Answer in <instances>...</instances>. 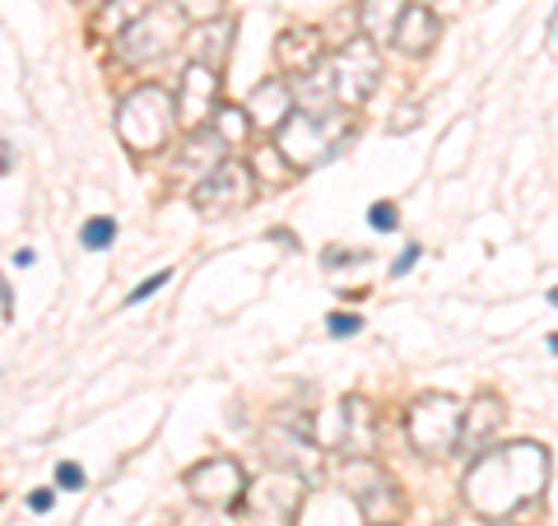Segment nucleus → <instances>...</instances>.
<instances>
[{
    "label": "nucleus",
    "mask_w": 558,
    "mask_h": 526,
    "mask_svg": "<svg viewBox=\"0 0 558 526\" xmlns=\"http://www.w3.org/2000/svg\"><path fill=\"white\" fill-rule=\"evenodd\" d=\"M57 489H65V494L84 489V470H80L75 462H61V466H57Z\"/></svg>",
    "instance_id": "nucleus-29"
},
{
    "label": "nucleus",
    "mask_w": 558,
    "mask_h": 526,
    "mask_svg": "<svg viewBox=\"0 0 558 526\" xmlns=\"http://www.w3.org/2000/svg\"><path fill=\"white\" fill-rule=\"evenodd\" d=\"M414 5H424V10H433L442 20V14H451V10H461V0H414Z\"/></svg>",
    "instance_id": "nucleus-32"
},
{
    "label": "nucleus",
    "mask_w": 558,
    "mask_h": 526,
    "mask_svg": "<svg viewBox=\"0 0 558 526\" xmlns=\"http://www.w3.org/2000/svg\"><path fill=\"white\" fill-rule=\"evenodd\" d=\"M182 43H186V20L168 0H149L112 38V57L121 65H149V61H163L168 51H178Z\"/></svg>",
    "instance_id": "nucleus-4"
},
{
    "label": "nucleus",
    "mask_w": 558,
    "mask_h": 526,
    "mask_svg": "<svg viewBox=\"0 0 558 526\" xmlns=\"http://www.w3.org/2000/svg\"><path fill=\"white\" fill-rule=\"evenodd\" d=\"M266 447H270V457L293 470V476H303L307 485H317L322 480V470H326V457H322V447H317V438H312V425L307 419H279V425L266 433Z\"/></svg>",
    "instance_id": "nucleus-11"
},
{
    "label": "nucleus",
    "mask_w": 558,
    "mask_h": 526,
    "mask_svg": "<svg viewBox=\"0 0 558 526\" xmlns=\"http://www.w3.org/2000/svg\"><path fill=\"white\" fill-rule=\"evenodd\" d=\"M0 312H5V318H14V303H10V285H5V279H0Z\"/></svg>",
    "instance_id": "nucleus-34"
},
{
    "label": "nucleus",
    "mask_w": 558,
    "mask_h": 526,
    "mask_svg": "<svg viewBox=\"0 0 558 526\" xmlns=\"http://www.w3.org/2000/svg\"><path fill=\"white\" fill-rule=\"evenodd\" d=\"M410 0H363L359 5V33L363 38H373L377 47H387L396 38V24L400 14H405Z\"/></svg>",
    "instance_id": "nucleus-21"
},
{
    "label": "nucleus",
    "mask_w": 558,
    "mask_h": 526,
    "mask_svg": "<svg viewBox=\"0 0 558 526\" xmlns=\"http://www.w3.org/2000/svg\"><path fill=\"white\" fill-rule=\"evenodd\" d=\"M438 33H442V20L433 10H424V5H405V14H400V24H396V38H391V47L396 51H405V57H428L433 47H438Z\"/></svg>",
    "instance_id": "nucleus-18"
},
{
    "label": "nucleus",
    "mask_w": 558,
    "mask_h": 526,
    "mask_svg": "<svg viewBox=\"0 0 558 526\" xmlns=\"http://www.w3.org/2000/svg\"><path fill=\"white\" fill-rule=\"evenodd\" d=\"M549 447L531 443H494L484 447L480 457H470L465 476H461V499L475 517L484 522H502L512 517L517 507L539 503L549 489Z\"/></svg>",
    "instance_id": "nucleus-1"
},
{
    "label": "nucleus",
    "mask_w": 558,
    "mask_h": 526,
    "mask_svg": "<svg viewBox=\"0 0 558 526\" xmlns=\"http://www.w3.org/2000/svg\"><path fill=\"white\" fill-rule=\"evenodd\" d=\"M354 131H359V112H349V108H330V112L293 108L284 127L275 131V150L284 154V164L293 172H312L336 159L349 140H354Z\"/></svg>",
    "instance_id": "nucleus-2"
},
{
    "label": "nucleus",
    "mask_w": 558,
    "mask_h": 526,
    "mask_svg": "<svg viewBox=\"0 0 558 526\" xmlns=\"http://www.w3.org/2000/svg\"><path fill=\"white\" fill-rule=\"evenodd\" d=\"M438 526H457V522H438Z\"/></svg>",
    "instance_id": "nucleus-40"
},
{
    "label": "nucleus",
    "mask_w": 558,
    "mask_h": 526,
    "mask_svg": "<svg viewBox=\"0 0 558 526\" xmlns=\"http://www.w3.org/2000/svg\"><path fill=\"white\" fill-rule=\"evenodd\" d=\"M186 494L201 507H215V513H229L247 494V476H242V462L233 457H205L201 466L186 470Z\"/></svg>",
    "instance_id": "nucleus-10"
},
{
    "label": "nucleus",
    "mask_w": 558,
    "mask_h": 526,
    "mask_svg": "<svg viewBox=\"0 0 558 526\" xmlns=\"http://www.w3.org/2000/svg\"><path fill=\"white\" fill-rule=\"evenodd\" d=\"M168 5L178 10L186 24H205V20H219V14H229V10H223V0H168Z\"/></svg>",
    "instance_id": "nucleus-25"
},
{
    "label": "nucleus",
    "mask_w": 558,
    "mask_h": 526,
    "mask_svg": "<svg viewBox=\"0 0 558 526\" xmlns=\"http://www.w3.org/2000/svg\"><path fill=\"white\" fill-rule=\"evenodd\" d=\"M233 43H238V20L233 14H219V20H205V24H191L186 28V51L191 61H201L209 70H223L233 57Z\"/></svg>",
    "instance_id": "nucleus-14"
},
{
    "label": "nucleus",
    "mask_w": 558,
    "mask_h": 526,
    "mask_svg": "<svg viewBox=\"0 0 558 526\" xmlns=\"http://www.w3.org/2000/svg\"><path fill=\"white\" fill-rule=\"evenodd\" d=\"M299 108L293 103V84L284 80V75H270V80H260L256 89L247 94V117H252V127H260V131H279L289 121V112Z\"/></svg>",
    "instance_id": "nucleus-17"
},
{
    "label": "nucleus",
    "mask_w": 558,
    "mask_h": 526,
    "mask_svg": "<svg viewBox=\"0 0 558 526\" xmlns=\"http://www.w3.org/2000/svg\"><path fill=\"white\" fill-rule=\"evenodd\" d=\"M418 112H424L418 103H405V108H400V117H396V121H387V131H391V135L414 131V127H418Z\"/></svg>",
    "instance_id": "nucleus-30"
},
{
    "label": "nucleus",
    "mask_w": 558,
    "mask_h": 526,
    "mask_svg": "<svg viewBox=\"0 0 558 526\" xmlns=\"http://www.w3.org/2000/svg\"><path fill=\"white\" fill-rule=\"evenodd\" d=\"M172 103H178V127H186V131L209 127V117H215L223 103V75L201 61H191L182 70L178 89H172Z\"/></svg>",
    "instance_id": "nucleus-12"
},
{
    "label": "nucleus",
    "mask_w": 558,
    "mask_h": 526,
    "mask_svg": "<svg viewBox=\"0 0 558 526\" xmlns=\"http://www.w3.org/2000/svg\"><path fill=\"white\" fill-rule=\"evenodd\" d=\"M80 242H84V248H89V252L112 248V242H117V219H112V215H94V219H84Z\"/></svg>",
    "instance_id": "nucleus-24"
},
{
    "label": "nucleus",
    "mask_w": 558,
    "mask_h": 526,
    "mask_svg": "<svg viewBox=\"0 0 558 526\" xmlns=\"http://www.w3.org/2000/svg\"><path fill=\"white\" fill-rule=\"evenodd\" d=\"M209 127L223 135V145H229V150H242V145H247V135H252V117H247V108L219 103V112L209 117Z\"/></svg>",
    "instance_id": "nucleus-22"
},
{
    "label": "nucleus",
    "mask_w": 558,
    "mask_h": 526,
    "mask_svg": "<svg viewBox=\"0 0 558 526\" xmlns=\"http://www.w3.org/2000/svg\"><path fill=\"white\" fill-rule=\"evenodd\" d=\"M461 415L465 406L457 396H447V392H428V396H418L414 406L405 410V438H410V447L418 452V457H451L457 452V438H461Z\"/></svg>",
    "instance_id": "nucleus-5"
},
{
    "label": "nucleus",
    "mask_w": 558,
    "mask_h": 526,
    "mask_svg": "<svg viewBox=\"0 0 558 526\" xmlns=\"http://www.w3.org/2000/svg\"><path fill=\"white\" fill-rule=\"evenodd\" d=\"M494 526H512V522H494Z\"/></svg>",
    "instance_id": "nucleus-41"
},
{
    "label": "nucleus",
    "mask_w": 558,
    "mask_h": 526,
    "mask_svg": "<svg viewBox=\"0 0 558 526\" xmlns=\"http://www.w3.org/2000/svg\"><path fill=\"white\" fill-rule=\"evenodd\" d=\"M502 425H508V406H502L494 392H480L465 406V415H461L457 452H461V457H480L484 447H494L498 438H502Z\"/></svg>",
    "instance_id": "nucleus-13"
},
{
    "label": "nucleus",
    "mask_w": 558,
    "mask_h": 526,
    "mask_svg": "<svg viewBox=\"0 0 558 526\" xmlns=\"http://www.w3.org/2000/svg\"><path fill=\"white\" fill-rule=\"evenodd\" d=\"M549 349H554V355H558V331H554V336H549Z\"/></svg>",
    "instance_id": "nucleus-38"
},
{
    "label": "nucleus",
    "mask_w": 558,
    "mask_h": 526,
    "mask_svg": "<svg viewBox=\"0 0 558 526\" xmlns=\"http://www.w3.org/2000/svg\"><path fill=\"white\" fill-rule=\"evenodd\" d=\"M229 145H223V135L215 127H196V131H186L182 140V150H178V168L191 172V178H205L209 168H219L223 159H229Z\"/></svg>",
    "instance_id": "nucleus-19"
},
{
    "label": "nucleus",
    "mask_w": 558,
    "mask_h": 526,
    "mask_svg": "<svg viewBox=\"0 0 558 526\" xmlns=\"http://www.w3.org/2000/svg\"><path fill=\"white\" fill-rule=\"evenodd\" d=\"M252 172H256V182H260V187H279V182H289V178H293V168L284 164V154H279L275 145H266V150L256 154V159H252Z\"/></svg>",
    "instance_id": "nucleus-23"
},
{
    "label": "nucleus",
    "mask_w": 558,
    "mask_h": 526,
    "mask_svg": "<svg viewBox=\"0 0 558 526\" xmlns=\"http://www.w3.org/2000/svg\"><path fill=\"white\" fill-rule=\"evenodd\" d=\"M368 224L377 234H396L400 229V210L391 201H377V205H368Z\"/></svg>",
    "instance_id": "nucleus-26"
},
{
    "label": "nucleus",
    "mask_w": 558,
    "mask_h": 526,
    "mask_svg": "<svg viewBox=\"0 0 558 526\" xmlns=\"http://www.w3.org/2000/svg\"><path fill=\"white\" fill-rule=\"evenodd\" d=\"M340 480H344L349 499H354V507L363 513L368 526H396L400 517H405V499H400L396 480L373 457H349Z\"/></svg>",
    "instance_id": "nucleus-8"
},
{
    "label": "nucleus",
    "mask_w": 558,
    "mask_h": 526,
    "mask_svg": "<svg viewBox=\"0 0 558 526\" xmlns=\"http://www.w3.org/2000/svg\"><path fill=\"white\" fill-rule=\"evenodd\" d=\"M326 331H330V336H359V331H363V318H359V312H330V318H326Z\"/></svg>",
    "instance_id": "nucleus-28"
},
{
    "label": "nucleus",
    "mask_w": 558,
    "mask_h": 526,
    "mask_svg": "<svg viewBox=\"0 0 558 526\" xmlns=\"http://www.w3.org/2000/svg\"><path fill=\"white\" fill-rule=\"evenodd\" d=\"M28 507H33V513H47V507H51V489H38V494H28Z\"/></svg>",
    "instance_id": "nucleus-33"
},
{
    "label": "nucleus",
    "mask_w": 558,
    "mask_h": 526,
    "mask_svg": "<svg viewBox=\"0 0 558 526\" xmlns=\"http://www.w3.org/2000/svg\"><path fill=\"white\" fill-rule=\"evenodd\" d=\"M326 61V43H322V28H284L275 38V65L284 80H299L307 70H317Z\"/></svg>",
    "instance_id": "nucleus-15"
},
{
    "label": "nucleus",
    "mask_w": 558,
    "mask_h": 526,
    "mask_svg": "<svg viewBox=\"0 0 558 526\" xmlns=\"http://www.w3.org/2000/svg\"><path fill=\"white\" fill-rule=\"evenodd\" d=\"M289 84H293V103H299L303 112H330V108H340L336 70H330V57H326L317 70H307V75L289 80Z\"/></svg>",
    "instance_id": "nucleus-20"
},
{
    "label": "nucleus",
    "mask_w": 558,
    "mask_h": 526,
    "mask_svg": "<svg viewBox=\"0 0 558 526\" xmlns=\"http://www.w3.org/2000/svg\"><path fill=\"white\" fill-rule=\"evenodd\" d=\"M330 70H336V94H340V108L359 112L363 103L377 94L381 84V47L373 38H344L330 57Z\"/></svg>",
    "instance_id": "nucleus-9"
},
{
    "label": "nucleus",
    "mask_w": 558,
    "mask_h": 526,
    "mask_svg": "<svg viewBox=\"0 0 558 526\" xmlns=\"http://www.w3.org/2000/svg\"><path fill=\"white\" fill-rule=\"evenodd\" d=\"M33 261H38V256H33V248H20V252H14V266H20V271H28Z\"/></svg>",
    "instance_id": "nucleus-35"
},
{
    "label": "nucleus",
    "mask_w": 558,
    "mask_h": 526,
    "mask_svg": "<svg viewBox=\"0 0 558 526\" xmlns=\"http://www.w3.org/2000/svg\"><path fill=\"white\" fill-rule=\"evenodd\" d=\"M340 452L344 457H373L377 452V410L368 396L340 401Z\"/></svg>",
    "instance_id": "nucleus-16"
},
{
    "label": "nucleus",
    "mask_w": 558,
    "mask_h": 526,
    "mask_svg": "<svg viewBox=\"0 0 558 526\" xmlns=\"http://www.w3.org/2000/svg\"><path fill=\"white\" fill-rule=\"evenodd\" d=\"M414 261H418V248H414V242H410V248H405V252H400V256H396V266H391V275H396V279H400V275H410V271H414Z\"/></svg>",
    "instance_id": "nucleus-31"
},
{
    "label": "nucleus",
    "mask_w": 558,
    "mask_h": 526,
    "mask_svg": "<svg viewBox=\"0 0 558 526\" xmlns=\"http://www.w3.org/2000/svg\"><path fill=\"white\" fill-rule=\"evenodd\" d=\"M307 503V480L293 476V470H266L260 480H247V494H242L238 513L252 526H293Z\"/></svg>",
    "instance_id": "nucleus-6"
},
{
    "label": "nucleus",
    "mask_w": 558,
    "mask_h": 526,
    "mask_svg": "<svg viewBox=\"0 0 558 526\" xmlns=\"http://www.w3.org/2000/svg\"><path fill=\"white\" fill-rule=\"evenodd\" d=\"M172 279V271H159V275H149V279H140V285L131 289V298H126V308H140V303H149L154 294H159L163 285Z\"/></svg>",
    "instance_id": "nucleus-27"
},
{
    "label": "nucleus",
    "mask_w": 558,
    "mask_h": 526,
    "mask_svg": "<svg viewBox=\"0 0 558 526\" xmlns=\"http://www.w3.org/2000/svg\"><path fill=\"white\" fill-rule=\"evenodd\" d=\"M256 196H260V182H256L252 164H242V159H223L219 168H209L205 178H196V187H191V205H196L205 219L242 215Z\"/></svg>",
    "instance_id": "nucleus-7"
},
{
    "label": "nucleus",
    "mask_w": 558,
    "mask_h": 526,
    "mask_svg": "<svg viewBox=\"0 0 558 526\" xmlns=\"http://www.w3.org/2000/svg\"><path fill=\"white\" fill-rule=\"evenodd\" d=\"M10 164H14V154H10L5 140H0V178H5V172H10Z\"/></svg>",
    "instance_id": "nucleus-36"
},
{
    "label": "nucleus",
    "mask_w": 558,
    "mask_h": 526,
    "mask_svg": "<svg viewBox=\"0 0 558 526\" xmlns=\"http://www.w3.org/2000/svg\"><path fill=\"white\" fill-rule=\"evenodd\" d=\"M549 24H558V0H554V14H549Z\"/></svg>",
    "instance_id": "nucleus-39"
},
{
    "label": "nucleus",
    "mask_w": 558,
    "mask_h": 526,
    "mask_svg": "<svg viewBox=\"0 0 558 526\" xmlns=\"http://www.w3.org/2000/svg\"><path fill=\"white\" fill-rule=\"evenodd\" d=\"M178 131V103L163 84H140L117 103V135L131 154H163Z\"/></svg>",
    "instance_id": "nucleus-3"
},
{
    "label": "nucleus",
    "mask_w": 558,
    "mask_h": 526,
    "mask_svg": "<svg viewBox=\"0 0 558 526\" xmlns=\"http://www.w3.org/2000/svg\"><path fill=\"white\" fill-rule=\"evenodd\" d=\"M549 303H554V308H558V285H554V289H549Z\"/></svg>",
    "instance_id": "nucleus-37"
}]
</instances>
